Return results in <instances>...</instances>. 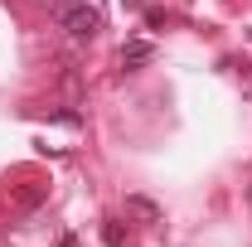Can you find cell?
Masks as SVG:
<instances>
[{
  "label": "cell",
  "instance_id": "6da1fadb",
  "mask_svg": "<svg viewBox=\"0 0 252 247\" xmlns=\"http://www.w3.org/2000/svg\"><path fill=\"white\" fill-rule=\"evenodd\" d=\"M54 10H59L63 30L73 34L78 44H88V39H97V30H102V15H97L88 0H54Z\"/></svg>",
  "mask_w": 252,
  "mask_h": 247
},
{
  "label": "cell",
  "instance_id": "7a4b0ae2",
  "mask_svg": "<svg viewBox=\"0 0 252 247\" xmlns=\"http://www.w3.org/2000/svg\"><path fill=\"white\" fill-rule=\"evenodd\" d=\"M126 214L141 218V223H160V204L146 199V194H126Z\"/></svg>",
  "mask_w": 252,
  "mask_h": 247
},
{
  "label": "cell",
  "instance_id": "3957f363",
  "mask_svg": "<svg viewBox=\"0 0 252 247\" xmlns=\"http://www.w3.org/2000/svg\"><path fill=\"white\" fill-rule=\"evenodd\" d=\"M151 59H156V44H151V39H131V44L122 49L126 68H141V63H151Z\"/></svg>",
  "mask_w": 252,
  "mask_h": 247
},
{
  "label": "cell",
  "instance_id": "277c9868",
  "mask_svg": "<svg viewBox=\"0 0 252 247\" xmlns=\"http://www.w3.org/2000/svg\"><path fill=\"white\" fill-rule=\"evenodd\" d=\"M102 243H107V247H126V233H122V223H107V228H102Z\"/></svg>",
  "mask_w": 252,
  "mask_h": 247
},
{
  "label": "cell",
  "instance_id": "5b68a950",
  "mask_svg": "<svg viewBox=\"0 0 252 247\" xmlns=\"http://www.w3.org/2000/svg\"><path fill=\"white\" fill-rule=\"evenodd\" d=\"M126 10H146V0H122Z\"/></svg>",
  "mask_w": 252,
  "mask_h": 247
}]
</instances>
